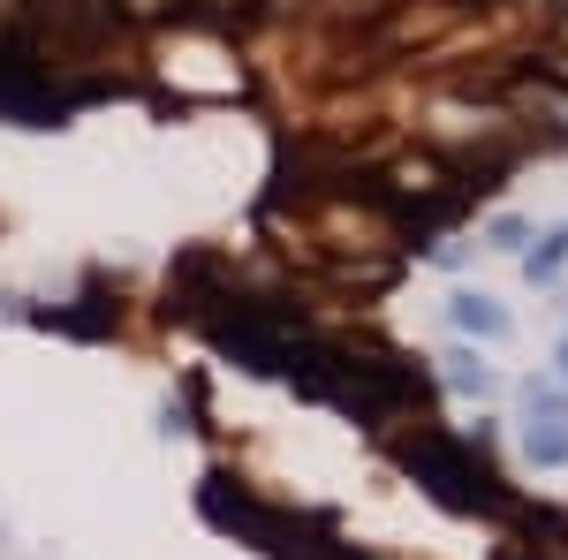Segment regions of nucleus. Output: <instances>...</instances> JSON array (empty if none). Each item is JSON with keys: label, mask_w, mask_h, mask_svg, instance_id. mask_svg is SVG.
Returning <instances> with one entry per match:
<instances>
[{"label": "nucleus", "mask_w": 568, "mask_h": 560, "mask_svg": "<svg viewBox=\"0 0 568 560\" xmlns=\"http://www.w3.org/2000/svg\"><path fill=\"white\" fill-rule=\"evenodd\" d=\"M524 455L538 470H568V387L530 379L524 387Z\"/></svg>", "instance_id": "2"}, {"label": "nucleus", "mask_w": 568, "mask_h": 560, "mask_svg": "<svg viewBox=\"0 0 568 560\" xmlns=\"http://www.w3.org/2000/svg\"><path fill=\"white\" fill-rule=\"evenodd\" d=\"M561 265H568V227H554V235H546L538 251H524V273H530V288H546V281H554Z\"/></svg>", "instance_id": "5"}, {"label": "nucleus", "mask_w": 568, "mask_h": 560, "mask_svg": "<svg viewBox=\"0 0 568 560\" xmlns=\"http://www.w3.org/2000/svg\"><path fill=\"white\" fill-rule=\"evenodd\" d=\"M130 8H136V16H152V8H168V0H130Z\"/></svg>", "instance_id": "7"}, {"label": "nucleus", "mask_w": 568, "mask_h": 560, "mask_svg": "<svg viewBox=\"0 0 568 560\" xmlns=\"http://www.w3.org/2000/svg\"><path fill=\"white\" fill-rule=\"evenodd\" d=\"M524 243H530L524 220H493V251H524Z\"/></svg>", "instance_id": "6"}, {"label": "nucleus", "mask_w": 568, "mask_h": 560, "mask_svg": "<svg viewBox=\"0 0 568 560\" xmlns=\"http://www.w3.org/2000/svg\"><path fill=\"white\" fill-rule=\"evenodd\" d=\"M439 364H447V387H455V394H478V401H493V394H500V371L485 364L478 348H447Z\"/></svg>", "instance_id": "4"}, {"label": "nucleus", "mask_w": 568, "mask_h": 560, "mask_svg": "<svg viewBox=\"0 0 568 560\" xmlns=\"http://www.w3.org/2000/svg\"><path fill=\"white\" fill-rule=\"evenodd\" d=\"M447 318H455L463 334H478V342H508V326H516V318H508L500 303L485 296V288H463V296H447Z\"/></svg>", "instance_id": "3"}, {"label": "nucleus", "mask_w": 568, "mask_h": 560, "mask_svg": "<svg viewBox=\"0 0 568 560\" xmlns=\"http://www.w3.org/2000/svg\"><path fill=\"white\" fill-rule=\"evenodd\" d=\"M402 462L425 477L439 500H455V508H493V470H485V462H470V439L417 431V439L402 447Z\"/></svg>", "instance_id": "1"}]
</instances>
